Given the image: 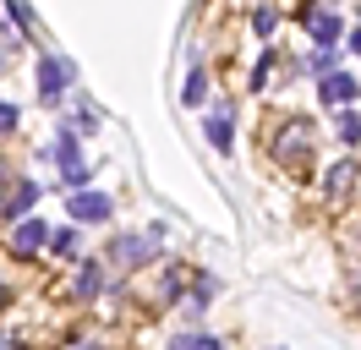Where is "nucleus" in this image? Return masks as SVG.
I'll return each mask as SVG.
<instances>
[{"mask_svg":"<svg viewBox=\"0 0 361 350\" xmlns=\"http://www.w3.org/2000/svg\"><path fill=\"white\" fill-rule=\"evenodd\" d=\"M361 88H356V77H345V71H334V77H323V104H350Z\"/></svg>","mask_w":361,"mask_h":350,"instance_id":"9","label":"nucleus"},{"mask_svg":"<svg viewBox=\"0 0 361 350\" xmlns=\"http://www.w3.org/2000/svg\"><path fill=\"white\" fill-rule=\"evenodd\" d=\"M6 17L17 22V28H33V6H6Z\"/></svg>","mask_w":361,"mask_h":350,"instance_id":"19","label":"nucleus"},{"mask_svg":"<svg viewBox=\"0 0 361 350\" xmlns=\"http://www.w3.org/2000/svg\"><path fill=\"white\" fill-rule=\"evenodd\" d=\"M49 252H61V258L77 252V230H55V236H49Z\"/></svg>","mask_w":361,"mask_h":350,"instance_id":"18","label":"nucleus"},{"mask_svg":"<svg viewBox=\"0 0 361 350\" xmlns=\"http://www.w3.org/2000/svg\"><path fill=\"white\" fill-rule=\"evenodd\" d=\"M307 137H312V126H307V121H290V126H285V137L274 143V159H279V164H295V159H301V148H307Z\"/></svg>","mask_w":361,"mask_h":350,"instance_id":"6","label":"nucleus"},{"mask_svg":"<svg viewBox=\"0 0 361 350\" xmlns=\"http://www.w3.org/2000/svg\"><path fill=\"white\" fill-rule=\"evenodd\" d=\"M350 49H356V55H361V28H350Z\"/></svg>","mask_w":361,"mask_h":350,"instance_id":"21","label":"nucleus"},{"mask_svg":"<svg viewBox=\"0 0 361 350\" xmlns=\"http://www.w3.org/2000/svg\"><path fill=\"white\" fill-rule=\"evenodd\" d=\"M0 131H17V109L11 104H0Z\"/></svg>","mask_w":361,"mask_h":350,"instance_id":"20","label":"nucleus"},{"mask_svg":"<svg viewBox=\"0 0 361 350\" xmlns=\"http://www.w3.org/2000/svg\"><path fill=\"white\" fill-rule=\"evenodd\" d=\"M350 181H356V164H334V170H329V197L350 192Z\"/></svg>","mask_w":361,"mask_h":350,"instance_id":"15","label":"nucleus"},{"mask_svg":"<svg viewBox=\"0 0 361 350\" xmlns=\"http://www.w3.org/2000/svg\"><path fill=\"white\" fill-rule=\"evenodd\" d=\"M208 143H214L219 153L235 148V126H230V109H214V115H208Z\"/></svg>","mask_w":361,"mask_h":350,"instance_id":"10","label":"nucleus"},{"mask_svg":"<svg viewBox=\"0 0 361 350\" xmlns=\"http://www.w3.org/2000/svg\"><path fill=\"white\" fill-rule=\"evenodd\" d=\"M203 93H208V71H203V66H192V77H186V93H180V99H186V104H203Z\"/></svg>","mask_w":361,"mask_h":350,"instance_id":"14","label":"nucleus"},{"mask_svg":"<svg viewBox=\"0 0 361 350\" xmlns=\"http://www.w3.org/2000/svg\"><path fill=\"white\" fill-rule=\"evenodd\" d=\"M11 246H17V252H39V246H49V224L44 219H17V230H11Z\"/></svg>","mask_w":361,"mask_h":350,"instance_id":"7","label":"nucleus"},{"mask_svg":"<svg viewBox=\"0 0 361 350\" xmlns=\"http://www.w3.org/2000/svg\"><path fill=\"white\" fill-rule=\"evenodd\" d=\"M82 350H93V345H82Z\"/></svg>","mask_w":361,"mask_h":350,"instance_id":"23","label":"nucleus"},{"mask_svg":"<svg viewBox=\"0 0 361 350\" xmlns=\"http://www.w3.org/2000/svg\"><path fill=\"white\" fill-rule=\"evenodd\" d=\"M154 246H159V230H154V236H121V241H115V258H121V262H148V258H154Z\"/></svg>","mask_w":361,"mask_h":350,"instance_id":"8","label":"nucleus"},{"mask_svg":"<svg viewBox=\"0 0 361 350\" xmlns=\"http://www.w3.org/2000/svg\"><path fill=\"white\" fill-rule=\"evenodd\" d=\"M39 203V181H17L11 192L0 197V214H6V224H17V219H27V208Z\"/></svg>","mask_w":361,"mask_h":350,"instance_id":"5","label":"nucleus"},{"mask_svg":"<svg viewBox=\"0 0 361 350\" xmlns=\"http://www.w3.org/2000/svg\"><path fill=\"white\" fill-rule=\"evenodd\" d=\"M301 22H307V33L317 39V49H334L339 33H345V22H339L334 11H317V6H307V11H301Z\"/></svg>","mask_w":361,"mask_h":350,"instance_id":"4","label":"nucleus"},{"mask_svg":"<svg viewBox=\"0 0 361 350\" xmlns=\"http://www.w3.org/2000/svg\"><path fill=\"white\" fill-rule=\"evenodd\" d=\"M115 214V203L104 192H71V219L77 224H104Z\"/></svg>","mask_w":361,"mask_h":350,"instance_id":"3","label":"nucleus"},{"mask_svg":"<svg viewBox=\"0 0 361 350\" xmlns=\"http://www.w3.org/2000/svg\"><path fill=\"white\" fill-rule=\"evenodd\" d=\"M252 28H257V33L269 39L274 28H279V11H269V6H263V11H252Z\"/></svg>","mask_w":361,"mask_h":350,"instance_id":"17","label":"nucleus"},{"mask_svg":"<svg viewBox=\"0 0 361 350\" xmlns=\"http://www.w3.org/2000/svg\"><path fill=\"white\" fill-rule=\"evenodd\" d=\"M49 159L61 164V186L71 192H88V170H82V148H77V131H55V143H49Z\"/></svg>","mask_w":361,"mask_h":350,"instance_id":"1","label":"nucleus"},{"mask_svg":"<svg viewBox=\"0 0 361 350\" xmlns=\"http://www.w3.org/2000/svg\"><path fill=\"white\" fill-rule=\"evenodd\" d=\"M339 143H350V148L361 143V115H356V109H345V115H339Z\"/></svg>","mask_w":361,"mask_h":350,"instance_id":"16","label":"nucleus"},{"mask_svg":"<svg viewBox=\"0 0 361 350\" xmlns=\"http://www.w3.org/2000/svg\"><path fill=\"white\" fill-rule=\"evenodd\" d=\"M0 350H11V339H0Z\"/></svg>","mask_w":361,"mask_h":350,"instance_id":"22","label":"nucleus"},{"mask_svg":"<svg viewBox=\"0 0 361 350\" xmlns=\"http://www.w3.org/2000/svg\"><path fill=\"white\" fill-rule=\"evenodd\" d=\"M71 77H77V66H71L66 55H44V61H39V99H44V104H61Z\"/></svg>","mask_w":361,"mask_h":350,"instance_id":"2","label":"nucleus"},{"mask_svg":"<svg viewBox=\"0 0 361 350\" xmlns=\"http://www.w3.org/2000/svg\"><path fill=\"white\" fill-rule=\"evenodd\" d=\"M170 350H225V345H219L214 334H176V345H170Z\"/></svg>","mask_w":361,"mask_h":350,"instance_id":"13","label":"nucleus"},{"mask_svg":"<svg viewBox=\"0 0 361 350\" xmlns=\"http://www.w3.org/2000/svg\"><path fill=\"white\" fill-rule=\"evenodd\" d=\"M307 66H312V77H334L339 71V49H317V55H307Z\"/></svg>","mask_w":361,"mask_h":350,"instance_id":"12","label":"nucleus"},{"mask_svg":"<svg viewBox=\"0 0 361 350\" xmlns=\"http://www.w3.org/2000/svg\"><path fill=\"white\" fill-rule=\"evenodd\" d=\"M104 290V268L99 262H82V274H77V296H99Z\"/></svg>","mask_w":361,"mask_h":350,"instance_id":"11","label":"nucleus"}]
</instances>
